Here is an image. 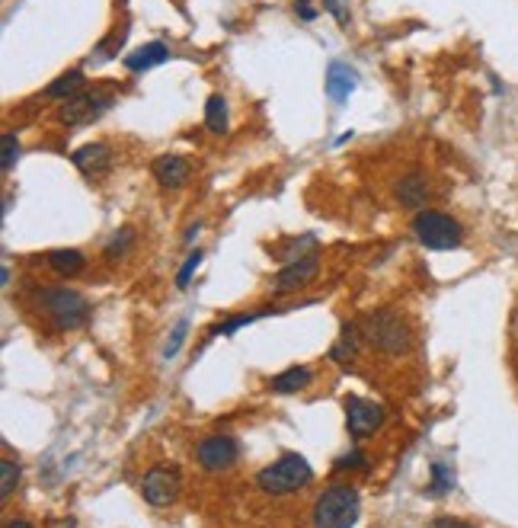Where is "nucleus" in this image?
Masks as SVG:
<instances>
[{"mask_svg":"<svg viewBox=\"0 0 518 528\" xmlns=\"http://www.w3.org/2000/svg\"><path fill=\"white\" fill-rule=\"evenodd\" d=\"M362 340L384 356H407L413 349V330L397 311H375L359 324Z\"/></svg>","mask_w":518,"mask_h":528,"instance_id":"obj_1","label":"nucleus"},{"mask_svg":"<svg viewBox=\"0 0 518 528\" xmlns=\"http://www.w3.org/2000/svg\"><path fill=\"white\" fill-rule=\"evenodd\" d=\"M359 493L349 484L327 487L314 503V528H352L359 522Z\"/></svg>","mask_w":518,"mask_h":528,"instance_id":"obj_2","label":"nucleus"},{"mask_svg":"<svg viewBox=\"0 0 518 528\" xmlns=\"http://www.w3.org/2000/svg\"><path fill=\"white\" fill-rule=\"evenodd\" d=\"M39 304L45 308V314L52 317V324H55V327H61V330L84 327V324H87V317H90L87 298L80 295V292H74V288H64V285L42 288Z\"/></svg>","mask_w":518,"mask_h":528,"instance_id":"obj_3","label":"nucleus"},{"mask_svg":"<svg viewBox=\"0 0 518 528\" xmlns=\"http://www.w3.org/2000/svg\"><path fill=\"white\" fill-rule=\"evenodd\" d=\"M311 477H314L311 464L304 461L301 455H295V452H288L279 461H272L269 468L259 471V487L272 496H285V493H295V490L307 487Z\"/></svg>","mask_w":518,"mask_h":528,"instance_id":"obj_4","label":"nucleus"},{"mask_svg":"<svg viewBox=\"0 0 518 528\" xmlns=\"http://www.w3.org/2000/svg\"><path fill=\"white\" fill-rule=\"evenodd\" d=\"M413 234L429 250H458L464 240L461 224L451 215H445V212H435V208H423L413 218Z\"/></svg>","mask_w":518,"mask_h":528,"instance_id":"obj_5","label":"nucleus"},{"mask_svg":"<svg viewBox=\"0 0 518 528\" xmlns=\"http://www.w3.org/2000/svg\"><path fill=\"white\" fill-rule=\"evenodd\" d=\"M112 84H103V87H93V90H80V93H74L71 100H64L61 106V116L58 119L64 122V125H84V122L90 119H100L106 109L112 106Z\"/></svg>","mask_w":518,"mask_h":528,"instance_id":"obj_6","label":"nucleus"},{"mask_svg":"<svg viewBox=\"0 0 518 528\" xmlns=\"http://www.w3.org/2000/svg\"><path fill=\"white\" fill-rule=\"evenodd\" d=\"M179 487H183V477L176 468H167V464H160V468H151L147 477L141 484V493L144 500L151 506H170L179 496Z\"/></svg>","mask_w":518,"mask_h":528,"instance_id":"obj_7","label":"nucleus"},{"mask_svg":"<svg viewBox=\"0 0 518 528\" xmlns=\"http://www.w3.org/2000/svg\"><path fill=\"white\" fill-rule=\"evenodd\" d=\"M384 423V410L378 407L375 400H365V397H349L346 400V426L355 439H368V436H375Z\"/></svg>","mask_w":518,"mask_h":528,"instance_id":"obj_8","label":"nucleus"},{"mask_svg":"<svg viewBox=\"0 0 518 528\" xmlns=\"http://www.w3.org/2000/svg\"><path fill=\"white\" fill-rule=\"evenodd\" d=\"M317 266H320L317 250H311V253L295 260V263H285L279 272H275V279H272V292H275V295H291V292L304 288L314 276H317Z\"/></svg>","mask_w":518,"mask_h":528,"instance_id":"obj_9","label":"nucleus"},{"mask_svg":"<svg viewBox=\"0 0 518 528\" xmlns=\"http://www.w3.org/2000/svg\"><path fill=\"white\" fill-rule=\"evenodd\" d=\"M195 458L205 471H224V468H231L237 461V442L231 436H208V439L199 442L195 448Z\"/></svg>","mask_w":518,"mask_h":528,"instance_id":"obj_10","label":"nucleus"},{"mask_svg":"<svg viewBox=\"0 0 518 528\" xmlns=\"http://www.w3.org/2000/svg\"><path fill=\"white\" fill-rule=\"evenodd\" d=\"M71 160H74V167L80 170L84 176H103L106 170H109V164H112V151H109V144H103V141H93V144H84V148H77V151L71 154Z\"/></svg>","mask_w":518,"mask_h":528,"instance_id":"obj_11","label":"nucleus"},{"mask_svg":"<svg viewBox=\"0 0 518 528\" xmlns=\"http://www.w3.org/2000/svg\"><path fill=\"white\" fill-rule=\"evenodd\" d=\"M154 176L163 189H179V186L189 180V160L176 157V154H163V157L154 160Z\"/></svg>","mask_w":518,"mask_h":528,"instance_id":"obj_12","label":"nucleus"},{"mask_svg":"<svg viewBox=\"0 0 518 528\" xmlns=\"http://www.w3.org/2000/svg\"><path fill=\"white\" fill-rule=\"evenodd\" d=\"M397 199H400V205H407V208H419L423 212V205L432 199V189H429V180H426L423 173H410V176H403L397 183Z\"/></svg>","mask_w":518,"mask_h":528,"instance_id":"obj_13","label":"nucleus"},{"mask_svg":"<svg viewBox=\"0 0 518 528\" xmlns=\"http://www.w3.org/2000/svg\"><path fill=\"white\" fill-rule=\"evenodd\" d=\"M163 61H170L167 45H163V42H147V45L135 48V52L125 58V68L131 74H138V71H151V68H157V64H163Z\"/></svg>","mask_w":518,"mask_h":528,"instance_id":"obj_14","label":"nucleus"},{"mask_svg":"<svg viewBox=\"0 0 518 528\" xmlns=\"http://www.w3.org/2000/svg\"><path fill=\"white\" fill-rule=\"evenodd\" d=\"M355 84H359V77H355V71H352L349 64H330L327 71V93L330 100H336V103H346L349 100V93L355 90Z\"/></svg>","mask_w":518,"mask_h":528,"instance_id":"obj_15","label":"nucleus"},{"mask_svg":"<svg viewBox=\"0 0 518 528\" xmlns=\"http://www.w3.org/2000/svg\"><path fill=\"white\" fill-rule=\"evenodd\" d=\"M45 263H48V269H55L64 279H74V276H80V272L87 269V260H84L80 250H52V253L45 256Z\"/></svg>","mask_w":518,"mask_h":528,"instance_id":"obj_16","label":"nucleus"},{"mask_svg":"<svg viewBox=\"0 0 518 528\" xmlns=\"http://www.w3.org/2000/svg\"><path fill=\"white\" fill-rule=\"evenodd\" d=\"M311 368L307 365H291V368H285V372H282V375H275L269 381V388L275 394H298L301 391V388H307V384H311Z\"/></svg>","mask_w":518,"mask_h":528,"instance_id":"obj_17","label":"nucleus"},{"mask_svg":"<svg viewBox=\"0 0 518 528\" xmlns=\"http://www.w3.org/2000/svg\"><path fill=\"white\" fill-rule=\"evenodd\" d=\"M359 336H362V327L359 324H346L343 327V336H339V343L330 349V356H333L336 362H343V365H349L352 359H355V352H359Z\"/></svg>","mask_w":518,"mask_h":528,"instance_id":"obj_18","label":"nucleus"},{"mask_svg":"<svg viewBox=\"0 0 518 528\" xmlns=\"http://www.w3.org/2000/svg\"><path fill=\"white\" fill-rule=\"evenodd\" d=\"M80 90H84V71L74 68V71L61 74V77L45 90V96H52V100H71V96L80 93Z\"/></svg>","mask_w":518,"mask_h":528,"instance_id":"obj_19","label":"nucleus"},{"mask_svg":"<svg viewBox=\"0 0 518 528\" xmlns=\"http://www.w3.org/2000/svg\"><path fill=\"white\" fill-rule=\"evenodd\" d=\"M205 125L211 128L215 135H224V132H227V103H224L221 93L208 96V103H205Z\"/></svg>","mask_w":518,"mask_h":528,"instance_id":"obj_20","label":"nucleus"},{"mask_svg":"<svg viewBox=\"0 0 518 528\" xmlns=\"http://www.w3.org/2000/svg\"><path fill=\"white\" fill-rule=\"evenodd\" d=\"M0 477H4V484H0V500L7 503L10 496H13L16 484H20V464H13L10 458H4V464H0Z\"/></svg>","mask_w":518,"mask_h":528,"instance_id":"obj_21","label":"nucleus"},{"mask_svg":"<svg viewBox=\"0 0 518 528\" xmlns=\"http://www.w3.org/2000/svg\"><path fill=\"white\" fill-rule=\"evenodd\" d=\"M131 240H135V231H131V228H122V231H116L109 244H106V256H109V260L122 256L128 247H131Z\"/></svg>","mask_w":518,"mask_h":528,"instance_id":"obj_22","label":"nucleus"},{"mask_svg":"<svg viewBox=\"0 0 518 528\" xmlns=\"http://www.w3.org/2000/svg\"><path fill=\"white\" fill-rule=\"evenodd\" d=\"M455 487V474L448 471L445 464H435V468H432V493H448V490Z\"/></svg>","mask_w":518,"mask_h":528,"instance_id":"obj_23","label":"nucleus"},{"mask_svg":"<svg viewBox=\"0 0 518 528\" xmlns=\"http://www.w3.org/2000/svg\"><path fill=\"white\" fill-rule=\"evenodd\" d=\"M269 311H259V314H237L234 320H227V324H218L215 330H211V336H218V333H237L240 327H247V324H253V320H259V317H266Z\"/></svg>","mask_w":518,"mask_h":528,"instance_id":"obj_24","label":"nucleus"},{"mask_svg":"<svg viewBox=\"0 0 518 528\" xmlns=\"http://www.w3.org/2000/svg\"><path fill=\"white\" fill-rule=\"evenodd\" d=\"M186 333H189V320H179V324H176L173 327V333H170V343H167V349H163V356H167V359H173L176 352H179V346H183V340H186Z\"/></svg>","mask_w":518,"mask_h":528,"instance_id":"obj_25","label":"nucleus"},{"mask_svg":"<svg viewBox=\"0 0 518 528\" xmlns=\"http://www.w3.org/2000/svg\"><path fill=\"white\" fill-rule=\"evenodd\" d=\"M16 157H20V141H16V135H4V160H0V167L13 170Z\"/></svg>","mask_w":518,"mask_h":528,"instance_id":"obj_26","label":"nucleus"},{"mask_svg":"<svg viewBox=\"0 0 518 528\" xmlns=\"http://www.w3.org/2000/svg\"><path fill=\"white\" fill-rule=\"evenodd\" d=\"M202 263V253L195 250V253H189V260L183 263V269H179V276H176V285L179 288H186L189 285V279H192V272H195V266Z\"/></svg>","mask_w":518,"mask_h":528,"instance_id":"obj_27","label":"nucleus"},{"mask_svg":"<svg viewBox=\"0 0 518 528\" xmlns=\"http://www.w3.org/2000/svg\"><path fill=\"white\" fill-rule=\"evenodd\" d=\"M346 468H359V471H365L368 461L362 458V452H349V455H343L339 461H336V471H346Z\"/></svg>","mask_w":518,"mask_h":528,"instance_id":"obj_28","label":"nucleus"},{"mask_svg":"<svg viewBox=\"0 0 518 528\" xmlns=\"http://www.w3.org/2000/svg\"><path fill=\"white\" fill-rule=\"evenodd\" d=\"M295 10H298V16H301V20H307V23H311L314 16H317V10L311 7V0H298Z\"/></svg>","mask_w":518,"mask_h":528,"instance_id":"obj_29","label":"nucleus"},{"mask_svg":"<svg viewBox=\"0 0 518 528\" xmlns=\"http://www.w3.org/2000/svg\"><path fill=\"white\" fill-rule=\"evenodd\" d=\"M330 7V13L336 16V23H346V7H343V0H323Z\"/></svg>","mask_w":518,"mask_h":528,"instance_id":"obj_30","label":"nucleus"},{"mask_svg":"<svg viewBox=\"0 0 518 528\" xmlns=\"http://www.w3.org/2000/svg\"><path fill=\"white\" fill-rule=\"evenodd\" d=\"M435 528H474V525H467L461 519H435Z\"/></svg>","mask_w":518,"mask_h":528,"instance_id":"obj_31","label":"nucleus"},{"mask_svg":"<svg viewBox=\"0 0 518 528\" xmlns=\"http://www.w3.org/2000/svg\"><path fill=\"white\" fill-rule=\"evenodd\" d=\"M4 528H32V525H29V522H26V519H10Z\"/></svg>","mask_w":518,"mask_h":528,"instance_id":"obj_32","label":"nucleus"}]
</instances>
